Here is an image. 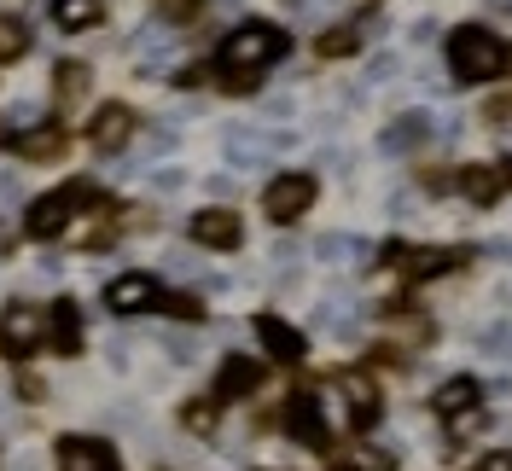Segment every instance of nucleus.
<instances>
[{
	"instance_id": "1a4fd4ad",
	"label": "nucleus",
	"mask_w": 512,
	"mask_h": 471,
	"mask_svg": "<svg viewBox=\"0 0 512 471\" xmlns=\"http://www.w3.org/2000/svg\"><path fill=\"white\" fill-rule=\"evenodd\" d=\"M128 134H134V111H128V105H105L94 117V134H88V140H94V152H123Z\"/></svg>"
},
{
	"instance_id": "9b49d317",
	"label": "nucleus",
	"mask_w": 512,
	"mask_h": 471,
	"mask_svg": "<svg viewBox=\"0 0 512 471\" xmlns=\"http://www.w3.org/2000/svg\"><path fill=\"white\" fill-rule=\"evenodd\" d=\"M268 146H274V134H256V128H227V140H222V152L233 169H256L268 157Z\"/></svg>"
},
{
	"instance_id": "dca6fc26",
	"label": "nucleus",
	"mask_w": 512,
	"mask_h": 471,
	"mask_svg": "<svg viewBox=\"0 0 512 471\" xmlns=\"http://www.w3.org/2000/svg\"><path fill=\"white\" fill-rule=\"evenodd\" d=\"M12 152L18 157H59L64 152V128H53V123L24 128V134H12Z\"/></svg>"
},
{
	"instance_id": "9d476101",
	"label": "nucleus",
	"mask_w": 512,
	"mask_h": 471,
	"mask_svg": "<svg viewBox=\"0 0 512 471\" xmlns=\"http://www.w3.org/2000/svg\"><path fill=\"white\" fill-rule=\"evenodd\" d=\"M425 140H431V117H425V111H408V117H396V123L384 128L379 134V152H414V146H425Z\"/></svg>"
},
{
	"instance_id": "f03ea898",
	"label": "nucleus",
	"mask_w": 512,
	"mask_h": 471,
	"mask_svg": "<svg viewBox=\"0 0 512 471\" xmlns=\"http://www.w3.org/2000/svg\"><path fill=\"white\" fill-rule=\"evenodd\" d=\"M448 70L460 82H489V76L507 70V47L483 30V24H460V30L448 35Z\"/></svg>"
},
{
	"instance_id": "c756f323",
	"label": "nucleus",
	"mask_w": 512,
	"mask_h": 471,
	"mask_svg": "<svg viewBox=\"0 0 512 471\" xmlns=\"http://www.w3.org/2000/svg\"><path fill=\"white\" fill-rule=\"evenodd\" d=\"M338 471H350V466H338Z\"/></svg>"
},
{
	"instance_id": "a878e982",
	"label": "nucleus",
	"mask_w": 512,
	"mask_h": 471,
	"mask_svg": "<svg viewBox=\"0 0 512 471\" xmlns=\"http://www.w3.org/2000/svg\"><path fill=\"white\" fill-rule=\"evenodd\" d=\"M152 187H158V192H181V187H187V175H181V169H158V181H152Z\"/></svg>"
},
{
	"instance_id": "0eeeda50",
	"label": "nucleus",
	"mask_w": 512,
	"mask_h": 471,
	"mask_svg": "<svg viewBox=\"0 0 512 471\" xmlns=\"http://www.w3.org/2000/svg\"><path fill=\"white\" fill-rule=\"evenodd\" d=\"M105 303H111L117 314H146V309H163V285L152 280V274H123V280H111Z\"/></svg>"
},
{
	"instance_id": "f3484780",
	"label": "nucleus",
	"mask_w": 512,
	"mask_h": 471,
	"mask_svg": "<svg viewBox=\"0 0 512 471\" xmlns=\"http://www.w3.org/2000/svg\"><path fill=\"white\" fill-rule=\"evenodd\" d=\"M431 408L448 413V419H454V413H466V408H478V384H472V378H448L443 390L431 396Z\"/></svg>"
},
{
	"instance_id": "aec40b11",
	"label": "nucleus",
	"mask_w": 512,
	"mask_h": 471,
	"mask_svg": "<svg viewBox=\"0 0 512 471\" xmlns=\"http://www.w3.org/2000/svg\"><path fill=\"white\" fill-rule=\"evenodd\" d=\"M408 256V251H402ZM466 251H414L408 256V268H414V280H431V274H448V268H460Z\"/></svg>"
},
{
	"instance_id": "2eb2a0df",
	"label": "nucleus",
	"mask_w": 512,
	"mask_h": 471,
	"mask_svg": "<svg viewBox=\"0 0 512 471\" xmlns=\"http://www.w3.org/2000/svg\"><path fill=\"white\" fill-rule=\"evenodd\" d=\"M286 431L297 442H309V448H326V442H332V431L315 419V402H309V396H297V402L286 408Z\"/></svg>"
},
{
	"instance_id": "f8f14e48",
	"label": "nucleus",
	"mask_w": 512,
	"mask_h": 471,
	"mask_svg": "<svg viewBox=\"0 0 512 471\" xmlns=\"http://www.w3.org/2000/svg\"><path fill=\"white\" fill-rule=\"evenodd\" d=\"M338 384H344V396H350V425H361V431L379 425V390H373V378L367 373H344Z\"/></svg>"
},
{
	"instance_id": "b1692460",
	"label": "nucleus",
	"mask_w": 512,
	"mask_h": 471,
	"mask_svg": "<svg viewBox=\"0 0 512 471\" xmlns=\"http://www.w3.org/2000/svg\"><path fill=\"white\" fill-rule=\"evenodd\" d=\"M320 53H326V59H350V53H355V30H332V35H320Z\"/></svg>"
},
{
	"instance_id": "6e6552de",
	"label": "nucleus",
	"mask_w": 512,
	"mask_h": 471,
	"mask_svg": "<svg viewBox=\"0 0 512 471\" xmlns=\"http://www.w3.org/2000/svg\"><path fill=\"white\" fill-rule=\"evenodd\" d=\"M59 471H117V454L94 437H64L59 442Z\"/></svg>"
},
{
	"instance_id": "7ed1b4c3",
	"label": "nucleus",
	"mask_w": 512,
	"mask_h": 471,
	"mask_svg": "<svg viewBox=\"0 0 512 471\" xmlns=\"http://www.w3.org/2000/svg\"><path fill=\"white\" fill-rule=\"evenodd\" d=\"M88 198H94V187H88V181H70V187H59L53 198L30 204V221H24V227H30V239H59L64 221L76 216V210H82Z\"/></svg>"
},
{
	"instance_id": "39448f33",
	"label": "nucleus",
	"mask_w": 512,
	"mask_h": 471,
	"mask_svg": "<svg viewBox=\"0 0 512 471\" xmlns=\"http://www.w3.org/2000/svg\"><path fill=\"white\" fill-rule=\"evenodd\" d=\"M309 204H315V175H280L274 187L262 192V210H268V221H297Z\"/></svg>"
},
{
	"instance_id": "f257e3e1",
	"label": "nucleus",
	"mask_w": 512,
	"mask_h": 471,
	"mask_svg": "<svg viewBox=\"0 0 512 471\" xmlns=\"http://www.w3.org/2000/svg\"><path fill=\"white\" fill-rule=\"evenodd\" d=\"M286 30H274V24H239V30L222 41V59H216V70H222L227 82H251L262 64L286 59Z\"/></svg>"
},
{
	"instance_id": "6ab92c4d",
	"label": "nucleus",
	"mask_w": 512,
	"mask_h": 471,
	"mask_svg": "<svg viewBox=\"0 0 512 471\" xmlns=\"http://www.w3.org/2000/svg\"><path fill=\"white\" fill-rule=\"evenodd\" d=\"M460 192H466L472 204H495V198H501V175H495V169H483V163H472V169L460 175Z\"/></svg>"
},
{
	"instance_id": "4468645a",
	"label": "nucleus",
	"mask_w": 512,
	"mask_h": 471,
	"mask_svg": "<svg viewBox=\"0 0 512 471\" xmlns=\"http://www.w3.org/2000/svg\"><path fill=\"white\" fill-rule=\"evenodd\" d=\"M256 384H262V367L245 361V355H227L222 373H216V396H251Z\"/></svg>"
},
{
	"instance_id": "20e7f679",
	"label": "nucleus",
	"mask_w": 512,
	"mask_h": 471,
	"mask_svg": "<svg viewBox=\"0 0 512 471\" xmlns=\"http://www.w3.org/2000/svg\"><path fill=\"white\" fill-rule=\"evenodd\" d=\"M41 338H47V314H35L30 303H12V309L0 314V349H6L12 361H24Z\"/></svg>"
},
{
	"instance_id": "a211bd4d",
	"label": "nucleus",
	"mask_w": 512,
	"mask_h": 471,
	"mask_svg": "<svg viewBox=\"0 0 512 471\" xmlns=\"http://www.w3.org/2000/svg\"><path fill=\"white\" fill-rule=\"evenodd\" d=\"M76 320H82V314H76V303H59V309H53V320H47V332H53V344H59L64 355H76V349H82V326H76Z\"/></svg>"
},
{
	"instance_id": "412c9836",
	"label": "nucleus",
	"mask_w": 512,
	"mask_h": 471,
	"mask_svg": "<svg viewBox=\"0 0 512 471\" xmlns=\"http://www.w3.org/2000/svg\"><path fill=\"white\" fill-rule=\"evenodd\" d=\"M53 6V18H59L64 30H88L99 18V0H47Z\"/></svg>"
},
{
	"instance_id": "4be33fe9",
	"label": "nucleus",
	"mask_w": 512,
	"mask_h": 471,
	"mask_svg": "<svg viewBox=\"0 0 512 471\" xmlns=\"http://www.w3.org/2000/svg\"><path fill=\"white\" fill-rule=\"evenodd\" d=\"M181 425L198 431V437H210V431H216V402H187V408H181Z\"/></svg>"
},
{
	"instance_id": "bb28decb",
	"label": "nucleus",
	"mask_w": 512,
	"mask_h": 471,
	"mask_svg": "<svg viewBox=\"0 0 512 471\" xmlns=\"http://www.w3.org/2000/svg\"><path fill=\"white\" fill-rule=\"evenodd\" d=\"M320 256H332V262L338 256H355V239H320Z\"/></svg>"
},
{
	"instance_id": "cd10ccee",
	"label": "nucleus",
	"mask_w": 512,
	"mask_h": 471,
	"mask_svg": "<svg viewBox=\"0 0 512 471\" xmlns=\"http://www.w3.org/2000/svg\"><path fill=\"white\" fill-rule=\"evenodd\" d=\"M478 471H512V454H507V448H501V454H483Z\"/></svg>"
},
{
	"instance_id": "393cba45",
	"label": "nucleus",
	"mask_w": 512,
	"mask_h": 471,
	"mask_svg": "<svg viewBox=\"0 0 512 471\" xmlns=\"http://www.w3.org/2000/svg\"><path fill=\"white\" fill-rule=\"evenodd\" d=\"M146 152H152V157L175 152V134H169V128H152V134H146Z\"/></svg>"
},
{
	"instance_id": "c85d7f7f",
	"label": "nucleus",
	"mask_w": 512,
	"mask_h": 471,
	"mask_svg": "<svg viewBox=\"0 0 512 471\" xmlns=\"http://www.w3.org/2000/svg\"><path fill=\"white\" fill-rule=\"evenodd\" d=\"M507 181H512V163H507Z\"/></svg>"
},
{
	"instance_id": "7c9ffc66",
	"label": "nucleus",
	"mask_w": 512,
	"mask_h": 471,
	"mask_svg": "<svg viewBox=\"0 0 512 471\" xmlns=\"http://www.w3.org/2000/svg\"><path fill=\"white\" fill-rule=\"evenodd\" d=\"M507 64H512V53H507Z\"/></svg>"
},
{
	"instance_id": "423d86ee",
	"label": "nucleus",
	"mask_w": 512,
	"mask_h": 471,
	"mask_svg": "<svg viewBox=\"0 0 512 471\" xmlns=\"http://www.w3.org/2000/svg\"><path fill=\"white\" fill-rule=\"evenodd\" d=\"M187 233L204 251H239V239H245V227H239L233 210H198V216L187 221Z\"/></svg>"
},
{
	"instance_id": "5701e85b",
	"label": "nucleus",
	"mask_w": 512,
	"mask_h": 471,
	"mask_svg": "<svg viewBox=\"0 0 512 471\" xmlns=\"http://www.w3.org/2000/svg\"><path fill=\"white\" fill-rule=\"evenodd\" d=\"M24 47H30L24 41V24L18 18H0V59H24Z\"/></svg>"
},
{
	"instance_id": "ddd939ff",
	"label": "nucleus",
	"mask_w": 512,
	"mask_h": 471,
	"mask_svg": "<svg viewBox=\"0 0 512 471\" xmlns=\"http://www.w3.org/2000/svg\"><path fill=\"white\" fill-rule=\"evenodd\" d=\"M256 332H262L268 355H280V361H303V332H297V326H286L280 314H262V320H256Z\"/></svg>"
}]
</instances>
